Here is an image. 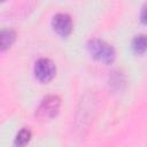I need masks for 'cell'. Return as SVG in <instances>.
I'll list each match as a JSON object with an SVG mask.
<instances>
[{
  "label": "cell",
  "mask_w": 147,
  "mask_h": 147,
  "mask_svg": "<svg viewBox=\"0 0 147 147\" xmlns=\"http://www.w3.org/2000/svg\"><path fill=\"white\" fill-rule=\"evenodd\" d=\"M140 21L142 23H147V2L142 6L140 10Z\"/></svg>",
  "instance_id": "ba28073f"
},
{
  "label": "cell",
  "mask_w": 147,
  "mask_h": 147,
  "mask_svg": "<svg viewBox=\"0 0 147 147\" xmlns=\"http://www.w3.org/2000/svg\"><path fill=\"white\" fill-rule=\"evenodd\" d=\"M31 139V131L28 127H23L16 136L15 145L17 146H25Z\"/></svg>",
  "instance_id": "52a82bcc"
},
{
  "label": "cell",
  "mask_w": 147,
  "mask_h": 147,
  "mask_svg": "<svg viewBox=\"0 0 147 147\" xmlns=\"http://www.w3.org/2000/svg\"><path fill=\"white\" fill-rule=\"evenodd\" d=\"M60 105L61 100L59 96L47 95L39 103V107L37 108V116L40 118H52L59 113Z\"/></svg>",
  "instance_id": "7a4b0ae2"
},
{
  "label": "cell",
  "mask_w": 147,
  "mask_h": 147,
  "mask_svg": "<svg viewBox=\"0 0 147 147\" xmlns=\"http://www.w3.org/2000/svg\"><path fill=\"white\" fill-rule=\"evenodd\" d=\"M15 38H16V34L13 30H3L1 32V36H0V39H1V51H5L7 49L8 47L11 46V44L15 41Z\"/></svg>",
  "instance_id": "8992f818"
},
{
  "label": "cell",
  "mask_w": 147,
  "mask_h": 147,
  "mask_svg": "<svg viewBox=\"0 0 147 147\" xmlns=\"http://www.w3.org/2000/svg\"><path fill=\"white\" fill-rule=\"evenodd\" d=\"M132 49L137 54H142L147 51V34H138L132 39Z\"/></svg>",
  "instance_id": "5b68a950"
},
{
  "label": "cell",
  "mask_w": 147,
  "mask_h": 147,
  "mask_svg": "<svg viewBox=\"0 0 147 147\" xmlns=\"http://www.w3.org/2000/svg\"><path fill=\"white\" fill-rule=\"evenodd\" d=\"M53 29L62 37H67L72 31V21L71 17L65 13H59L53 16L52 20Z\"/></svg>",
  "instance_id": "277c9868"
},
{
  "label": "cell",
  "mask_w": 147,
  "mask_h": 147,
  "mask_svg": "<svg viewBox=\"0 0 147 147\" xmlns=\"http://www.w3.org/2000/svg\"><path fill=\"white\" fill-rule=\"evenodd\" d=\"M56 74V67L49 59L41 57L34 63V75L38 80L48 83Z\"/></svg>",
  "instance_id": "3957f363"
},
{
  "label": "cell",
  "mask_w": 147,
  "mask_h": 147,
  "mask_svg": "<svg viewBox=\"0 0 147 147\" xmlns=\"http://www.w3.org/2000/svg\"><path fill=\"white\" fill-rule=\"evenodd\" d=\"M87 48L91 55L99 62L109 64L115 60L116 53H115L114 47L109 45L108 42H106L105 40H101L98 38L91 39L87 42Z\"/></svg>",
  "instance_id": "6da1fadb"
}]
</instances>
